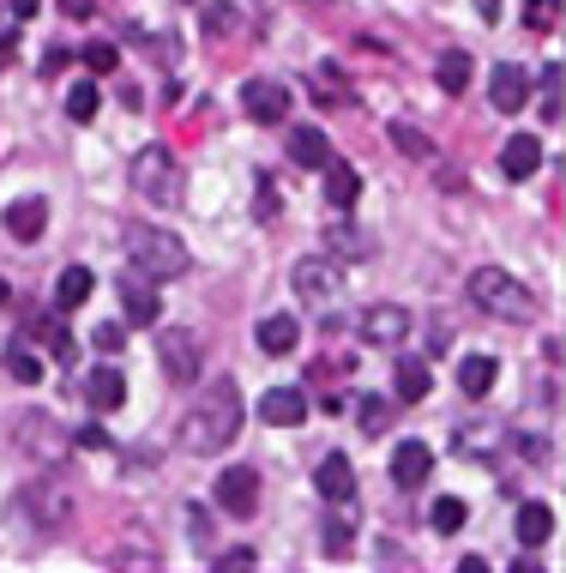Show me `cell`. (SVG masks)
I'll list each match as a JSON object with an SVG mask.
<instances>
[{
	"mask_svg": "<svg viewBox=\"0 0 566 573\" xmlns=\"http://www.w3.org/2000/svg\"><path fill=\"white\" fill-rule=\"evenodd\" d=\"M30 339H37L54 363H73V332H66L61 320H30Z\"/></svg>",
	"mask_w": 566,
	"mask_h": 573,
	"instance_id": "obj_28",
	"label": "cell"
},
{
	"mask_svg": "<svg viewBox=\"0 0 566 573\" xmlns=\"http://www.w3.org/2000/svg\"><path fill=\"white\" fill-rule=\"evenodd\" d=\"M313 78H320V97H313V103H325V109H344V103H356V97H349V78L337 73L332 61H325Z\"/></svg>",
	"mask_w": 566,
	"mask_h": 573,
	"instance_id": "obj_31",
	"label": "cell"
},
{
	"mask_svg": "<svg viewBox=\"0 0 566 573\" xmlns=\"http://www.w3.org/2000/svg\"><path fill=\"white\" fill-rule=\"evenodd\" d=\"M542 115L561 121V61L542 66Z\"/></svg>",
	"mask_w": 566,
	"mask_h": 573,
	"instance_id": "obj_36",
	"label": "cell"
},
{
	"mask_svg": "<svg viewBox=\"0 0 566 573\" xmlns=\"http://www.w3.org/2000/svg\"><path fill=\"white\" fill-rule=\"evenodd\" d=\"M470 73H477V61H470L464 49H440V61H434V85H440L446 97H464V92H470Z\"/></svg>",
	"mask_w": 566,
	"mask_h": 573,
	"instance_id": "obj_22",
	"label": "cell"
},
{
	"mask_svg": "<svg viewBox=\"0 0 566 573\" xmlns=\"http://www.w3.org/2000/svg\"><path fill=\"white\" fill-rule=\"evenodd\" d=\"M66 61H73V54H66V49H54V42H49V49H42V73H61Z\"/></svg>",
	"mask_w": 566,
	"mask_h": 573,
	"instance_id": "obj_46",
	"label": "cell"
},
{
	"mask_svg": "<svg viewBox=\"0 0 566 573\" xmlns=\"http://www.w3.org/2000/svg\"><path fill=\"white\" fill-rule=\"evenodd\" d=\"M218 508L235 513V520H254V513H259V477L247 465H230L218 477Z\"/></svg>",
	"mask_w": 566,
	"mask_h": 573,
	"instance_id": "obj_11",
	"label": "cell"
},
{
	"mask_svg": "<svg viewBox=\"0 0 566 573\" xmlns=\"http://www.w3.org/2000/svg\"><path fill=\"white\" fill-rule=\"evenodd\" d=\"M242 109L259 121V127H278V121H290V85H278V78H247Z\"/></svg>",
	"mask_w": 566,
	"mask_h": 573,
	"instance_id": "obj_8",
	"label": "cell"
},
{
	"mask_svg": "<svg viewBox=\"0 0 566 573\" xmlns=\"http://www.w3.org/2000/svg\"><path fill=\"white\" fill-rule=\"evenodd\" d=\"M494 380H501V363H494L489 351H482V356H464V363H458V392H470V399H489Z\"/></svg>",
	"mask_w": 566,
	"mask_h": 573,
	"instance_id": "obj_24",
	"label": "cell"
},
{
	"mask_svg": "<svg viewBox=\"0 0 566 573\" xmlns=\"http://www.w3.org/2000/svg\"><path fill=\"white\" fill-rule=\"evenodd\" d=\"M133 266L157 284V278H181L187 266H194V254H187V242L169 235V230H139L133 235Z\"/></svg>",
	"mask_w": 566,
	"mask_h": 573,
	"instance_id": "obj_5",
	"label": "cell"
},
{
	"mask_svg": "<svg viewBox=\"0 0 566 573\" xmlns=\"http://www.w3.org/2000/svg\"><path fill=\"white\" fill-rule=\"evenodd\" d=\"M290 157H296L302 170H325V163H332V145H325L320 127H290Z\"/></svg>",
	"mask_w": 566,
	"mask_h": 573,
	"instance_id": "obj_25",
	"label": "cell"
},
{
	"mask_svg": "<svg viewBox=\"0 0 566 573\" xmlns=\"http://www.w3.org/2000/svg\"><path fill=\"white\" fill-rule=\"evenodd\" d=\"M7 368H13L19 380H42V363H37V356H30V351H19V344H13V351H7Z\"/></svg>",
	"mask_w": 566,
	"mask_h": 573,
	"instance_id": "obj_40",
	"label": "cell"
},
{
	"mask_svg": "<svg viewBox=\"0 0 566 573\" xmlns=\"http://www.w3.org/2000/svg\"><path fill=\"white\" fill-rule=\"evenodd\" d=\"M19 447H25L30 459H66V429L61 423L49 417V411H25V417H19Z\"/></svg>",
	"mask_w": 566,
	"mask_h": 573,
	"instance_id": "obj_7",
	"label": "cell"
},
{
	"mask_svg": "<svg viewBox=\"0 0 566 573\" xmlns=\"http://www.w3.org/2000/svg\"><path fill=\"white\" fill-rule=\"evenodd\" d=\"M356 199H361V175H356V163L332 157V163H325V206H332V211H349Z\"/></svg>",
	"mask_w": 566,
	"mask_h": 573,
	"instance_id": "obj_20",
	"label": "cell"
},
{
	"mask_svg": "<svg viewBox=\"0 0 566 573\" xmlns=\"http://www.w3.org/2000/svg\"><path fill=\"white\" fill-rule=\"evenodd\" d=\"M349 532H356V525H349V513H344V520H325L320 549H325V556H344V549H349Z\"/></svg>",
	"mask_w": 566,
	"mask_h": 573,
	"instance_id": "obj_37",
	"label": "cell"
},
{
	"mask_svg": "<svg viewBox=\"0 0 566 573\" xmlns=\"http://www.w3.org/2000/svg\"><path fill=\"white\" fill-rule=\"evenodd\" d=\"M90 339H97V351H103V356H115L121 344H127V326H121V320H97V332H90Z\"/></svg>",
	"mask_w": 566,
	"mask_h": 573,
	"instance_id": "obj_38",
	"label": "cell"
},
{
	"mask_svg": "<svg viewBox=\"0 0 566 573\" xmlns=\"http://www.w3.org/2000/svg\"><path fill=\"white\" fill-rule=\"evenodd\" d=\"M254 561H259V556L242 544V549H223V556H218V568H254Z\"/></svg>",
	"mask_w": 566,
	"mask_h": 573,
	"instance_id": "obj_44",
	"label": "cell"
},
{
	"mask_svg": "<svg viewBox=\"0 0 566 573\" xmlns=\"http://www.w3.org/2000/svg\"><path fill=\"white\" fill-rule=\"evenodd\" d=\"M386 429V399H361V435Z\"/></svg>",
	"mask_w": 566,
	"mask_h": 573,
	"instance_id": "obj_41",
	"label": "cell"
},
{
	"mask_svg": "<svg viewBox=\"0 0 566 573\" xmlns=\"http://www.w3.org/2000/svg\"><path fill=\"white\" fill-rule=\"evenodd\" d=\"M97 103H103V97H97V78L73 85V92H66V121H78V127H85V121H97Z\"/></svg>",
	"mask_w": 566,
	"mask_h": 573,
	"instance_id": "obj_32",
	"label": "cell"
},
{
	"mask_svg": "<svg viewBox=\"0 0 566 573\" xmlns=\"http://www.w3.org/2000/svg\"><path fill=\"white\" fill-rule=\"evenodd\" d=\"M115 290H121V308H127L133 326H157V320H163V296L151 290V278H145L139 266H133V272H121Z\"/></svg>",
	"mask_w": 566,
	"mask_h": 573,
	"instance_id": "obj_10",
	"label": "cell"
},
{
	"mask_svg": "<svg viewBox=\"0 0 566 573\" xmlns=\"http://www.w3.org/2000/svg\"><path fill=\"white\" fill-rule=\"evenodd\" d=\"M290 284H296L308 302H332L337 290H344V272H337V260H320V254H308V260L290 266Z\"/></svg>",
	"mask_w": 566,
	"mask_h": 573,
	"instance_id": "obj_9",
	"label": "cell"
},
{
	"mask_svg": "<svg viewBox=\"0 0 566 573\" xmlns=\"http://www.w3.org/2000/svg\"><path fill=\"white\" fill-rule=\"evenodd\" d=\"M254 211H259V218H278V187H271V182H259V199H254Z\"/></svg>",
	"mask_w": 566,
	"mask_h": 573,
	"instance_id": "obj_43",
	"label": "cell"
},
{
	"mask_svg": "<svg viewBox=\"0 0 566 573\" xmlns=\"http://www.w3.org/2000/svg\"><path fill=\"white\" fill-rule=\"evenodd\" d=\"M90 290H97V278H90L85 266H66V272H61V284H54V308H85V302H90Z\"/></svg>",
	"mask_w": 566,
	"mask_h": 573,
	"instance_id": "obj_26",
	"label": "cell"
},
{
	"mask_svg": "<svg viewBox=\"0 0 566 573\" xmlns=\"http://www.w3.org/2000/svg\"><path fill=\"white\" fill-rule=\"evenodd\" d=\"M19 508H25L30 520H37V532H49V537H66V532H73V520H78V501H73V489H66L61 477L25 483Z\"/></svg>",
	"mask_w": 566,
	"mask_h": 573,
	"instance_id": "obj_4",
	"label": "cell"
},
{
	"mask_svg": "<svg viewBox=\"0 0 566 573\" xmlns=\"http://www.w3.org/2000/svg\"><path fill=\"white\" fill-rule=\"evenodd\" d=\"M554 25H561V0H525V31L549 37Z\"/></svg>",
	"mask_w": 566,
	"mask_h": 573,
	"instance_id": "obj_35",
	"label": "cell"
},
{
	"mask_svg": "<svg viewBox=\"0 0 566 573\" xmlns=\"http://www.w3.org/2000/svg\"><path fill=\"white\" fill-rule=\"evenodd\" d=\"M61 13L66 19H90V13H97V0H61Z\"/></svg>",
	"mask_w": 566,
	"mask_h": 573,
	"instance_id": "obj_47",
	"label": "cell"
},
{
	"mask_svg": "<svg viewBox=\"0 0 566 573\" xmlns=\"http://www.w3.org/2000/svg\"><path fill=\"white\" fill-rule=\"evenodd\" d=\"M428 387H434L428 363H422V356H404V363H398V399L416 404V399H428Z\"/></svg>",
	"mask_w": 566,
	"mask_h": 573,
	"instance_id": "obj_29",
	"label": "cell"
},
{
	"mask_svg": "<svg viewBox=\"0 0 566 573\" xmlns=\"http://www.w3.org/2000/svg\"><path fill=\"white\" fill-rule=\"evenodd\" d=\"M489 429H458V453H489Z\"/></svg>",
	"mask_w": 566,
	"mask_h": 573,
	"instance_id": "obj_42",
	"label": "cell"
},
{
	"mask_svg": "<svg viewBox=\"0 0 566 573\" xmlns=\"http://www.w3.org/2000/svg\"><path fill=\"white\" fill-rule=\"evenodd\" d=\"M7 296H13V284H7V278H0V302H7Z\"/></svg>",
	"mask_w": 566,
	"mask_h": 573,
	"instance_id": "obj_51",
	"label": "cell"
},
{
	"mask_svg": "<svg viewBox=\"0 0 566 573\" xmlns=\"http://www.w3.org/2000/svg\"><path fill=\"white\" fill-rule=\"evenodd\" d=\"M199 25H206V37H211V42H230V37H242V31H247V19H242V0H206V7H199Z\"/></svg>",
	"mask_w": 566,
	"mask_h": 573,
	"instance_id": "obj_19",
	"label": "cell"
},
{
	"mask_svg": "<svg viewBox=\"0 0 566 573\" xmlns=\"http://www.w3.org/2000/svg\"><path fill=\"white\" fill-rule=\"evenodd\" d=\"M489 97H494L501 115H518V109L530 103V73L525 66H513V61H501L494 66V78H489Z\"/></svg>",
	"mask_w": 566,
	"mask_h": 573,
	"instance_id": "obj_15",
	"label": "cell"
},
{
	"mask_svg": "<svg viewBox=\"0 0 566 573\" xmlns=\"http://www.w3.org/2000/svg\"><path fill=\"white\" fill-rule=\"evenodd\" d=\"M325 242H332V254H337V248H344V254H368V242H361L349 223H332V230H325Z\"/></svg>",
	"mask_w": 566,
	"mask_h": 573,
	"instance_id": "obj_39",
	"label": "cell"
},
{
	"mask_svg": "<svg viewBox=\"0 0 566 573\" xmlns=\"http://www.w3.org/2000/svg\"><path fill=\"white\" fill-rule=\"evenodd\" d=\"M313 489H320L325 501H356V465H349L344 453H325L320 471H313Z\"/></svg>",
	"mask_w": 566,
	"mask_h": 573,
	"instance_id": "obj_17",
	"label": "cell"
},
{
	"mask_svg": "<svg viewBox=\"0 0 566 573\" xmlns=\"http://www.w3.org/2000/svg\"><path fill=\"white\" fill-rule=\"evenodd\" d=\"M501 170H506V182H530V175L542 170V145L530 139V133L506 139V151H501Z\"/></svg>",
	"mask_w": 566,
	"mask_h": 573,
	"instance_id": "obj_21",
	"label": "cell"
},
{
	"mask_svg": "<svg viewBox=\"0 0 566 573\" xmlns=\"http://www.w3.org/2000/svg\"><path fill=\"white\" fill-rule=\"evenodd\" d=\"M464 520H470V508H464L458 496H434V508H428V525H434V532H458Z\"/></svg>",
	"mask_w": 566,
	"mask_h": 573,
	"instance_id": "obj_33",
	"label": "cell"
},
{
	"mask_svg": "<svg viewBox=\"0 0 566 573\" xmlns=\"http://www.w3.org/2000/svg\"><path fill=\"white\" fill-rule=\"evenodd\" d=\"M0 223H7L13 242H42V230H49V199H42V194H19Z\"/></svg>",
	"mask_w": 566,
	"mask_h": 573,
	"instance_id": "obj_13",
	"label": "cell"
},
{
	"mask_svg": "<svg viewBox=\"0 0 566 573\" xmlns=\"http://www.w3.org/2000/svg\"><path fill=\"white\" fill-rule=\"evenodd\" d=\"M470 302H477L482 314H494V320H506V326L537 320V290L518 284L513 272H501V266H477V272H470Z\"/></svg>",
	"mask_w": 566,
	"mask_h": 573,
	"instance_id": "obj_2",
	"label": "cell"
},
{
	"mask_svg": "<svg viewBox=\"0 0 566 573\" xmlns=\"http://www.w3.org/2000/svg\"><path fill=\"white\" fill-rule=\"evenodd\" d=\"M428 471H434V447L428 441H398L392 447V483H398V489H422Z\"/></svg>",
	"mask_w": 566,
	"mask_h": 573,
	"instance_id": "obj_14",
	"label": "cell"
},
{
	"mask_svg": "<svg viewBox=\"0 0 566 573\" xmlns=\"http://www.w3.org/2000/svg\"><path fill=\"white\" fill-rule=\"evenodd\" d=\"M549 532H554V513L542 508V501H525V508H518V544H525V549H537Z\"/></svg>",
	"mask_w": 566,
	"mask_h": 573,
	"instance_id": "obj_27",
	"label": "cell"
},
{
	"mask_svg": "<svg viewBox=\"0 0 566 573\" xmlns=\"http://www.w3.org/2000/svg\"><path fill=\"white\" fill-rule=\"evenodd\" d=\"M386 139L398 145L404 157H416V163H422V157H434V139H428L422 127H410V121H392V127H386Z\"/></svg>",
	"mask_w": 566,
	"mask_h": 573,
	"instance_id": "obj_30",
	"label": "cell"
},
{
	"mask_svg": "<svg viewBox=\"0 0 566 573\" xmlns=\"http://www.w3.org/2000/svg\"><path fill=\"white\" fill-rule=\"evenodd\" d=\"M296 344H302L296 314H266V320H259V351L266 356H290Z\"/></svg>",
	"mask_w": 566,
	"mask_h": 573,
	"instance_id": "obj_23",
	"label": "cell"
},
{
	"mask_svg": "<svg viewBox=\"0 0 566 573\" xmlns=\"http://www.w3.org/2000/svg\"><path fill=\"white\" fill-rule=\"evenodd\" d=\"M78 61H85V73L103 78V73H115V66H121V49H115V42H85V49H78Z\"/></svg>",
	"mask_w": 566,
	"mask_h": 573,
	"instance_id": "obj_34",
	"label": "cell"
},
{
	"mask_svg": "<svg viewBox=\"0 0 566 573\" xmlns=\"http://www.w3.org/2000/svg\"><path fill=\"white\" fill-rule=\"evenodd\" d=\"M42 13V0H13V19H37Z\"/></svg>",
	"mask_w": 566,
	"mask_h": 573,
	"instance_id": "obj_50",
	"label": "cell"
},
{
	"mask_svg": "<svg viewBox=\"0 0 566 573\" xmlns=\"http://www.w3.org/2000/svg\"><path fill=\"white\" fill-rule=\"evenodd\" d=\"M73 441H78V447H90V453H103V447H109V435L97 429V423H90V429H78V435H73Z\"/></svg>",
	"mask_w": 566,
	"mask_h": 573,
	"instance_id": "obj_45",
	"label": "cell"
},
{
	"mask_svg": "<svg viewBox=\"0 0 566 573\" xmlns=\"http://www.w3.org/2000/svg\"><path fill=\"white\" fill-rule=\"evenodd\" d=\"M361 339L368 344H398L410 339V308H398V302H373V308H361Z\"/></svg>",
	"mask_w": 566,
	"mask_h": 573,
	"instance_id": "obj_12",
	"label": "cell"
},
{
	"mask_svg": "<svg viewBox=\"0 0 566 573\" xmlns=\"http://www.w3.org/2000/svg\"><path fill=\"white\" fill-rule=\"evenodd\" d=\"M242 435V387H235L230 375L211 380L206 392L194 399V411H187V429H181V441H187V453L211 459L223 453V447Z\"/></svg>",
	"mask_w": 566,
	"mask_h": 573,
	"instance_id": "obj_1",
	"label": "cell"
},
{
	"mask_svg": "<svg viewBox=\"0 0 566 573\" xmlns=\"http://www.w3.org/2000/svg\"><path fill=\"white\" fill-rule=\"evenodd\" d=\"M157 363H163V375L175 387H194L199 368H206V351H199V339L187 326H169V332H157Z\"/></svg>",
	"mask_w": 566,
	"mask_h": 573,
	"instance_id": "obj_6",
	"label": "cell"
},
{
	"mask_svg": "<svg viewBox=\"0 0 566 573\" xmlns=\"http://www.w3.org/2000/svg\"><path fill=\"white\" fill-rule=\"evenodd\" d=\"M13 49H19V37L13 31H0V66H13Z\"/></svg>",
	"mask_w": 566,
	"mask_h": 573,
	"instance_id": "obj_48",
	"label": "cell"
},
{
	"mask_svg": "<svg viewBox=\"0 0 566 573\" xmlns=\"http://www.w3.org/2000/svg\"><path fill=\"white\" fill-rule=\"evenodd\" d=\"M133 187H139L151 206L175 211L181 194H187V170L175 163V151H163V145H145V151L133 157Z\"/></svg>",
	"mask_w": 566,
	"mask_h": 573,
	"instance_id": "obj_3",
	"label": "cell"
},
{
	"mask_svg": "<svg viewBox=\"0 0 566 573\" xmlns=\"http://www.w3.org/2000/svg\"><path fill=\"white\" fill-rule=\"evenodd\" d=\"M85 399H90L97 417H103V411H121V404H127V380H121V368H90L85 375Z\"/></svg>",
	"mask_w": 566,
	"mask_h": 573,
	"instance_id": "obj_18",
	"label": "cell"
},
{
	"mask_svg": "<svg viewBox=\"0 0 566 573\" xmlns=\"http://www.w3.org/2000/svg\"><path fill=\"white\" fill-rule=\"evenodd\" d=\"M187 525H194V537H211V520H206V508H194V513H187Z\"/></svg>",
	"mask_w": 566,
	"mask_h": 573,
	"instance_id": "obj_49",
	"label": "cell"
},
{
	"mask_svg": "<svg viewBox=\"0 0 566 573\" xmlns=\"http://www.w3.org/2000/svg\"><path fill=\"white\" fill-rule=\"evenodd\" d=\"M259 417H266L271 429H296V423L308 417V392L302 387H271L266 399H259Z\"/></svg>",
	"mask_w": 566,
	"mask_h": 573,
	"instance_id": "obj_16",
	"label": "cell"
}]
</instances>
